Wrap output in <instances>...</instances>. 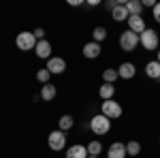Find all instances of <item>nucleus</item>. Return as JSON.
Segmentation results:
<instances>
[{"mask_svg":"<svg viewBox=\"0 0 160 158\" xmlns=\"http://www.w3.org/2000/svg\"><path fill=\"white\" fill-rule=\"evenodd\" d=\"M90 130L96 135V137H105V135H109L111 130V120L109 118H105L102 113H98V115H92V120H90Z\"/></svg>","mask_w":160,"mask_h":158,"instance_id":"obj_1","label":"nucleus"},{"mask_svg":"<svg viewBox=\"0 0 160 158\" xmlns=\"http://www.w3.org/2000/svg\"><path fill=\"white\" fill-rule=\"evenodd\" d=\"M139 45L145 49V51H158L160 49V37L156 30H152V28H148L141 37H139Z\"/></svg>","mask_w":160,"mask_h":158,"instance_id":"obj_2","label":"nucleus"},{"mask_svg":"<svg viewBox=\"0 0 160 158\" xmlns=\"http://www.w3.org/2000/svg\"><path fill=\"white\" fill-rule=\"evenodd\" d=\"M100 113L105 115V118H109V120H118V118H122V105L113 98V100H102L100 103Z\"/></svg>","mask_w":160,"mask_h":158,"instance_id":"obj_3","label":"nucleus"},{"mask_svg":"<svg viewBox=\"0 0 160 158\" xmlns=\"http://www.w3.org/2000/svg\"><path fill=\"white\" fill-rule=\"evenodd\" d=\"M118 43H120V49L122 51H135L137 47H139V34H135V32H130V30H124L122 34H120V38H118Z\"/></svg>","mask_w":160,"mask_h":158,"instance_id":"obj_4","label":"nucleus"},{"mask_svg":"<svg viewBox=\"0 0 160 158\" xmlns=\"http://www.w3.org/2000/svg\"><path fill=\"white\" fill-rule=\"evenodd\" d=\"M37 37H34V32H28V30H24V32H19L17 34V38H15V45H17V49H22V51H34V47H37Z\"/></svg>","mask_w":160,"mask_h":158,"instance_id":"obj_5","label":"nucleus"},{"mask_svg":"<svg viewBox=\"0 0 160 158\" xmlns=\"http://www.w3.org/2000/svg\"><path fill=\"white\" fill-rule=\"evenodd\" d=\"M47 145H49V150H53V152L66 150V133H62L60 128L51 130L49 137H47Z\"/></svg>","mask_w":160,"mask_h":158,"instance_id":"obj_6","label":"nucleus"},{"mask_svg":"<svg viewBox=\"0 0 160 158\" xmlns=\"http://www.w3.org/2000/svg\"><path fill=\"white\" fill-rule=\"evenodd\" d=\"M128 30L141 37V34L148 30V24H145L143 15H130V17H128Z\"/></svg>","mask_w":160,"mask_h":158,"instance_id":"obj_7","label":"nucleus"},{"mask_svg":"<svg viewBox=\"0 0 160 158\" xmlns=\"http://www.w3.org/2000/svg\"><path fill=\"white\" fill-rule=\"evenodd\" d=\"M51 75H62L66 71V60L60 58V56H51L49 60H47V66H45Z\"/></svg>","mask_w":160,"mask_h":158,"instance_id":"obj_8","label":"nucleus"},{"mask_svg":"<svg viewBox=\"0 0 160 158\" xmlns=\"http://www.w3.org/2000/svg\"><path fill=\"white\" fill-rule=\"evenodd\" d=\"M100 51H102V47H100V43H96V41H90V43H86V45H83V49H81L83 58H88V60L98 58Z\"/></svg>","mask_w":160,"mask_h":158,"instance_id":"obj_9","label":"nucleus"},{"mask_svg":"<svg viewBox=\"0 0 160 158\" xmlns=\"http://www.w3.org/2000/svg\"><path fill=\"white\" fill-rule=\"evenodd\" d=\"M34 54H37V58H41V60H49L51 58V43L47 38L38 41L37 47H34Z\"/></svg>","mask_w":160,"mask_h":158,"instance_id":"obj_10","label":"nucleus"},{"mask_svg":"<svg viewBox=\"0 0 160 158\" xmlns=\"http://www.w3.org/2000/svg\"><path fill=\"white\" fill-rule=\"evenodd\" d=\"M126 156H128L126 154V143H122V141H113L107 150V158H126Z\"/></svg>","mask_w":160,"mask_h":158,"instance_id":"obj_11","label":"nucleus"},{"mask_svg":"<svg viewBox=\"0 0 160 158\" xmlns=\"http://www.w3.org/2000/svg\"><path fill=\"white\" fill-rule=\"evenodd\" d=\"M88 147L83 143H75V145L66 147V158H88Z\"/></svg>","mask_w":160,"mask_h":158,"instance_id":"obj_12","label":"nucleus"},{"mask_svg":"<svg viewBox=\"0 0 160 158\" xmlns=\"http://www.w3.org/2000/svg\"><path fill=\"white\" fill-rule=\"evenodd\" d=\"M118 75H120V79H132L137 75V66L132 62H122L118 66Z\"/></svg>","mask_w":160,"mask_h":158,"instance_id":"obj_13","label":"nucleus"},{"mask_svg":"<svg viewBox=\"0 0 160 158\" xmlns=\"http://www.w3.org/2000/svg\"><path fill=\"white\" fill-rule=\"evenodd\" d=\"M118 2H120V4L111 11L113 22H128V17H130V15H128V11H126V2H124V0H118Z\"/></svg>","mask_w":160,"mask_h":158,"instance_id":"obj_14","label":"nucleus"},{"mask_svg":"<svg viewBox=\"0 0 160 158\" xmlns=\"http://www.w3.org/2000/svg\"><path fill=\"white\" fill-rule=\"evenodd\" d=\"M58 96V88L53 84H45L41 85V100H45V103H51L53 98Z\"/></svg>","mask_w":160,"mask_h":158,"instance_id":"obj_15","label":"nucleus"},{"mask_svg":"<svg viewBox=\"0 0 160 158\" xmlns=\"http://www.w3.org/2000/svg\"><path fill=\"white\" fill-rule=\"evenodd\" d=\"M145 75L149 79H160V62L158 60H149L145 64Z\"/></svg>","mask_w":160,"mask_h":158,"instance_id":"obj_16","label":"nucleus"},{"mask_svg":"<svg viewBox=\"0 0 160 158\" xmlns=\"http://www.w3.org/2000/svg\"><path fill=\"white\" fill-rule=\"evenodd\" d=\"M98 96L102 98V100H113V96H115V85L113 84H102L98 88Z\"/></svg>","mask_w":160,"mask_h":158,"instance_id":"obj_17","label":"nucleus"},{"mask_svg":"<svg viewBox=\"0 0 160 158\" xmlns=\"http://www.w3.org/2000/svg\"><path fill=\"white\" fill-rule=\"evenodd\" d=\"M73 126H75V118L71 115V113H64L60 120H58V128H60L62 133H68Z\"/></svg>","mask_w":160,"mask_h":158,"instance_id":"obj_18","label":"nucleus"},{"mask_svg":"<svg viewBox=\"0 0 160 158\" xmlns=\"http://www.w3.org/2000/svg\"><path fill=\"white\" fill-rule=\"evenodd\" d=\"M126 11H128V15H143V4H141V0H128V2H126Z\"/></svg>","mask_w":160,"mask_h":158,"instance_id":"obj_19","label":"nucleus"},{"mask_svg":"<svg viewBox=\"0 0 160 158\" xmlns=\"http://www.w3.org/2000/svg\"><path fill=\"white\" fill-rule=\"evenodd\" d=\"M115 79H120L118 69H105L102 71V84H115Z\"/></svg>","mask_w":160,"mask_h":158,"instance_id":"obj_20","label":"nucleus"},{"mask_svg":"<svg viewBox=\"0 0 160 158\" xmlns=\"http://www.w3.org/2000/svg\"><path fill=\"white\" fill-rule=\"evenodd\" d=\"M86 147H88V154H90V156H100V154H102V143H100L98 139L90 141Z\"/></svg>","mask_w":160,"mask_h":158,"instance_id":"obj_21","label":"nucleus"},{"mask_svg":"<svg viewBox=\"0 0 160 158\" xmlns=\"http://www.w3.org/2000/svg\"><path fill=\"white\" fill-rule=\"evenodd\" d=\"M107 34H109V32H107V28H105V26H96V28L92 30V41L100 43V41H105V38H107Z\"/></svg>","mask_w":160,"mask_h":158,"instance_id":"obj_22","label":"nucleus"},{"mask_svg":"<svg viewBox=\"0 0 160 158\" xmlns=\"http://www.w3.org/2000/svg\"><path fill=\"white\" fill-rule=\"evenodd\" d=\"M126 154L128 156H139L141 154V143L139 141H128L126 143Z\"/></svg>","mask_w":160,"mask_h":158,"instance_id":"obj_23","label":"nucleus"},{"mask_svg":"<svg viewBox=\"0 0 160 158\" xmlns=\"http://www.w3.org/2000/svg\"><path fill=\"white\" fill-rule=\"evenodd\" d=\"M49 79H51V73L47 71V69H41V71H37V81H38L41 85L49 84Z\"/></svg>","mask_w":160,"mask_h":158,"instance_id":"obj_24","label":"nucleus"},{"mask_svg":"<svg viewBox=\"0 0 160 158\" xmlns=\"http://www.w3.org/2000/svg\"><path fill=\"white\" fill-rule=\"evenodd\" d=\"M152 17H154V19L160 24V2H156V7L152 9Z\"/></svg>","mask_w":160,"mask_h":158,"instance_id":"obj_25","label":"nucleus"},{"mask_svg":"<svg viewBox=\"0 0 160 158\" xmlns=\"http://www.w3.org/2000/svg\"><path fill=\"white\" fill-rule=\"evenodd\" d=\"M34 37H37V41H43V38H45V30H43V28H37V30H34Z\"/></svg>","mask_w":160,"mask_h":158,"instance_id":"obj_26","label":"nucleus"},{"mask_svg":"<svg viewBox=\"0 0 160 158\" xmlns=\"http://www.w3.org/2000/svg\"><path fill=\"white\" fill-rule=\"evenodd\" d=\"M141 4H143V7H149V9H154V7H156V2H154V0H141Z\"/></svg>","mask_w":160,"mask_h":158,"instance_id":"obj_27","label":"nucleus"},{"mask_svg":"<svg viewBox=\"0 0 160 158\" xmlns=\"http://www.w3.org/2000/svg\"><path fill=\"white\" fill-rule=\"evenodd\" d=\"M68 4H71V7H81L83 0H68Z\"/></svg>","mask_w":160,"mask_h":158,"instance_id":"obj_28","label":"nucleus"},{"mask_svg":"<svg viewBox=\"0 0 160 158\" xmlns=\"http://www.w3.org/2000/svg\"><path fill=\"white\" fill-rule=\"evenodd\" d=\"M86 4H90V7H98V4H100V2H98V0H88V2H86Z\"/></svg>","mask_w":160,"mask_h":158,"instance_id":"obj_29","label":"nucleus"},{"mask_svg":"<svg viewBox=\"0 0 160 158\" xmlns=\"http://www.w3.org/2000/svg\"><path fill=\"white\" fill-rule=\"evenodd\" d=\"M156 60H158V62H160V49H158V58H156Z\"/></svg>","mask_w":160,"mask_h":158,"instance_id":"obj_30","label":"nucleus"},{"mask_svg":"<svg viewBox=\"0 0 160 158\" xmlns=\"http://www.w3.org/2000/svg\"><path fill=\"white\" fill-rule=\"evenodd\" d=\"M88 158H100V156H88Z\"/></svg>","mask_w":160,"mask_h":158,"instance_id":"obj_31","label":"nucleus"}]
</instances>
